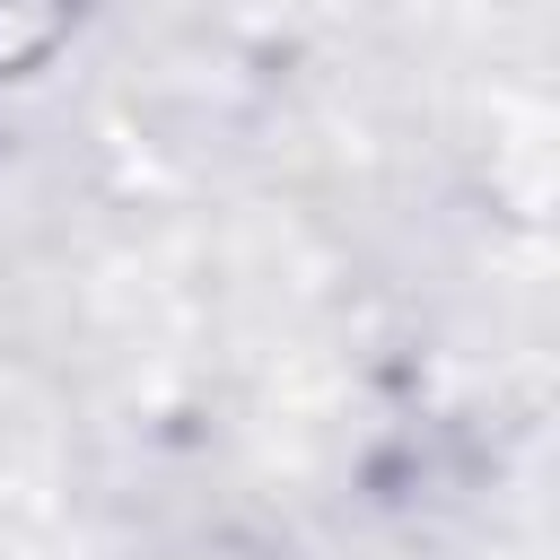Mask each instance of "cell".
Wrapping results in <instances>:
<instances>
[{"label":"cell","mask_w":560,"mask_h":560,"mask_svg":"<svg viewBox=\"0 0 560 560\" xmlns=\"http://www.w3.org/2000/svg\"><path fill=\"white\" fill-rule=\"evenodd\" d=\"M79 26V0H0V79H35Z\"/></svg>","instance_id":"1"}]
</instances>
